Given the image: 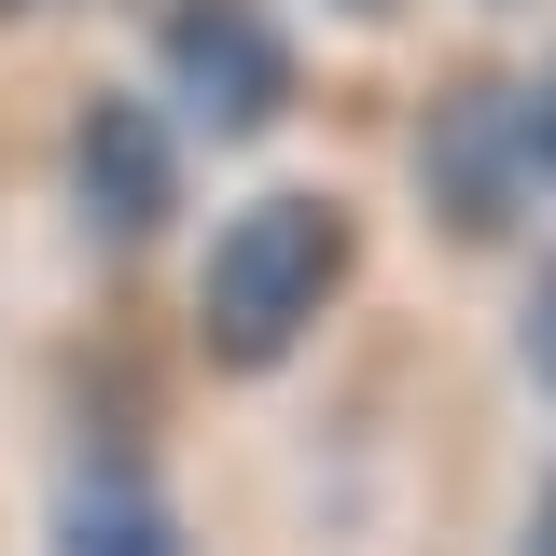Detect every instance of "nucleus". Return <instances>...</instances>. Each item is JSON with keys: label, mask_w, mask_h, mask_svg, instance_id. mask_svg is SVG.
Segmentation results:
<instances>
[{"label": "nucleus", "mask_w": 556, "mask_h": 556, "mask_svg": "<svg viewBox=\"0 0 556 556\" xmlns=\"http://www.w3.org/2000/svg\"><path fill=\"white\" fill-rule=\"evenodd\" d=\"M348 265H362L348 195H320V181H265V195L208 237V265H195V348H208V376H278L292 348L334 320Z\"/></svg>", "instance_id": "obj_1"}, {"label": "nucleus", "mask_w": 556, "mask_h": 556, "mask_svg": "<svg viewBox=\"0 0 556 556\" xmlns=\"http://www.w3.org/2000/svg\"><path fill=\"white\" fill-rule=\"evenodd\" d=\"M417 195H431V223L459 237V251H486V237H515L529 223V98L501 84V70H445L431 84V112H417Z\"/></svg>", "instance_id": "obj_2"}, {"label": "nucleus", "mask_w": 556, "mask_h": 556, "mask_svg": "<svg viewBox=\"0 0 556 556\" xmlns=\"http://www.w3.org/2000/svg\"><path fill=\"white\" fill-rule=\"evenodd\" d=\"M153 70H167V98L195 112L208 139H251L292 112V28H278L265 0H167L153 14Z\"/></svg>", "instance_id": "obj_3"}, {"label": "nucleus", "mask_w": 556, "mask_h": 556, "mask_svg": "<svg viewBox=\"0 0 556 556\" xmlns=\"http://www.w3.org/2000/svg\"><path fill=\"white\" fill-rule=\"evenodd\" d=\"M70 208H84V237H112V251H139V237L181 208V139H167V112H153L139 84H98V98L70 112Z\"/></svg>", "instance_id": "obj_4"}, {"label": "nucleus", "mask_w": 556, "mask_h": 556, "mask_svg": "<svg viewBox=\"0 0 556 556\" xmlns=\"http://www.w3.org/2000/svg\"><path fill=\"white\" fill-rule=\"evenodd\" d=\"M56 556H195V543H181L167 486L139 473V459H84L56 486Z\"/></svg>", "instance_id": "obj_5"}, {"label": "nucleus", "mask_w": 556, "mask_h": 556, "mask_svg": "<svg viewBox=\"0 0 556 556\" xmlns=\"http://www.w3.org/2000/svg\"><path fill=\"white\" fill-rule=\"evenodd\" d=\"M515 348H529V390L556 404V251L529 265V306H515Z\"/></svg>", "instance_id": "obj_6"}, {"label": "nucleus", "mask_w": 556, "mask_h": 556, "mask_svg": "<svg viewBox=\"0 0 556 556\" xmlns=\"http://www.w3.org/2000/svg\"><path fill=\"white\" fill-rule=\"evenodd\" d=\"M515 98H529V181H543V195H556V56L529 70V84H515Z\"/></svg>", "instance_id": "obj_7"}, {"label": "nucleus", "mask_w": 556, "mask_h": 556, "mask_svg": "<svg viewBox=\"0 0 556 556\" xmlns=\"http://www.w3.org/2000/svg\"><path fill=\"white\" fill-rule=\"evenodd\" d=\"M515 556H556V473H543V501H529V529H515Z\"/></svg>", "instance_id": "obj_8"}, {"label": "nucleus", "mask_w": 556, "mask_h": 556, "mask_svg": "<svg viewBox=\"0 0 556 556\" xmlns=\"http://www.w3.org/2000/svg\"><path fill=\"white\" fill-rule=\"evenodd\" d=\"M334 14H404V0H334Z\"/></svg>", "instance_id": "obj_9"}, {"label": "nucleus", "mask_w": 556, "mask_h": 556, "mask_svg": "<svg viewBox=\"0 0 556 556\" xmlns=\"http://www.w3.org/2000/svg\"><path fill=\"white\" fill-rule=\"evenodd\" d=\"M0 14H28V0H0Z\"/></svg>", "instance_id": "obj_10"}]
</instances>
